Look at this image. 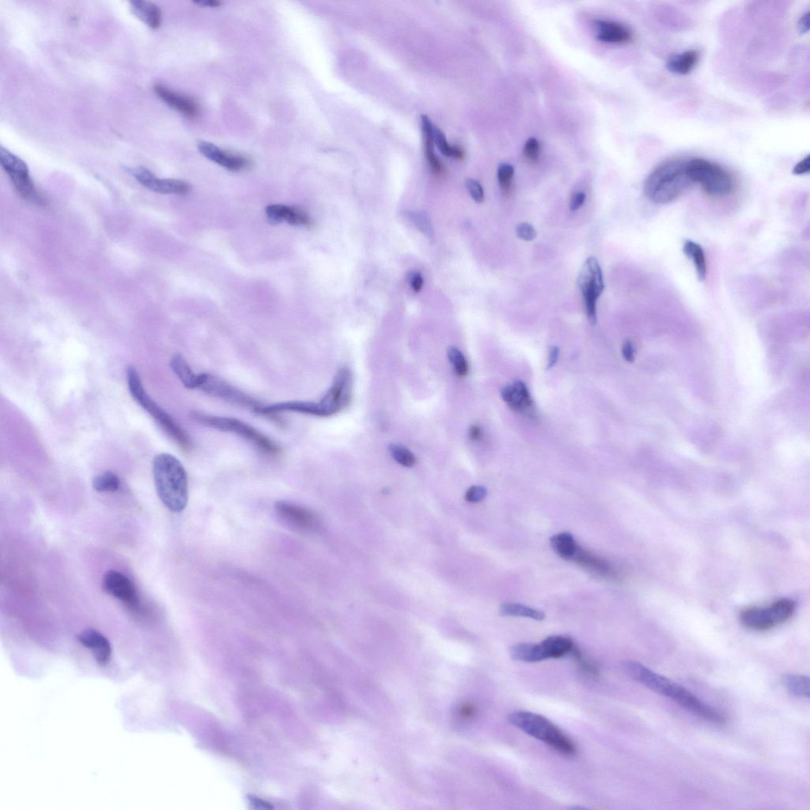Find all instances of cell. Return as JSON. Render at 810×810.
Masks as SVG:
<instances>
[{
    "label": "cell",
    "mask_w": 810,
    "mask_h": 810,
    "mask_svg": "<svg viewBox=\"0 0 810 810\" xmlns=\"http://www.w3.org/2000/svg\"><path fill=\"white\" fill-rule=\"evenodd\" d=\"M622 667L628 675L651 691L667 697L684 709L696 716L717 725L724 724L726 717L704 701H702L684 687L665 676L654 673L643 665L635 661H623Z\"/></svg>",
    "instance_id": "cell-1"
},
{
    "label": "cell",
    "mask_w": 810,
    "mask_h": 810,
    "mask_svg": "<svg viewBox=\"0 0 810 810\" xmlns=\"http://www.w3.org/2000/svg\"><path fill=\"white\" fill-rule=\"evenodd\" d=\"M352 373L349 369L342 368L337 372L330 391L319 402H286L266 405L261 413L274 415L280 413H297L320 417H329L342 411L352 399Z\"/></svg>",
    "instance_id": "cell-2"
},
{
    "label": "cell",
    "mask_w": 810,
    "mask_h": 810,
    "mask_svg": "<svg viewBox=\"0 0 810 810\" xmlns=\"http://www.w3.org/2000/svg\"><path fill=\"white\" fill-rule=\"evenodd\" d=\"M153 475L157 493L162 504L172 512H182L188 500V476L181 461L167 453L153 460Z\"/></svg>",
    "instance_id": "cell-3"
},
{
    "label": "cell",
    "mask_w": 810,
    "mask_h": 810,
    "mask_svg": "<svg viewBox=\"0 0 810 810\" xmlns=\"http://www.w3.org/2000/svg\"><path fill=\"white\" fill-rule=\"evenodd\" d=\"M687 161L672 160L661 164L644 183V193L657 204H669L679 198L694 183L686 171Z\"/></svg>",
    "instance_id": "cell-4"
},
{
    "label": "cell",
    "mask_w": 810,
    "mask_h": 810,
    "mask_svg": "<svg viewBox=\"0 0 810 810\" xmlns=\"http://www.w3.org/2000/svg\"><path fill=\"white\" fill-rule=\"evenodd\" d=\"M128 389L135 402L151 415L154 419L165 430L167 434L183 450L188 451L193 449V443L188 435L182 428L175 420L163 410L160 405L153 401L147 394L139 372L134 367H128L127 371Z\"/></svg>",
    "instance_id": "cell-5"
},
{
    "label": "cell",
    "mask_w": 810,
    "mask_h": 810,
    "mask_svg": "<svg viewBox=\"0 0 810 810\" xmlns=\"http://www.w3.org/2000/svg\"><path fill=\"white\" fill-rule=\"evenodd\" d=\"M510 724L536 739L545 742L559 752L569 757L577 753L573 741L544 716L528 711H516L508 717Z\"/></svg>",
    "instance_id": "cell-6"
},
{
    "label": "cell",
    "mask_w": 810,
    "mask_h": 810,
    "mask_svg": "<svg viewBox=\"0 0 810 810\" xmlns=\"http://www.w3.org/2000/svg\"><path fill=\"white\" fill-rule=\"evenodd\" d=\"M191 417L202 426L238 435L267 457L275 458L280 453V447L273 440L238 419L211 416L199 412H193Z\"/></svg>",
    "instance_id": "cell-7"
},
{
    "label": "cell",
    "mask_w": 810,
    "mask_h": 810,
    "mask_svg": "<svg viewBox=\"0 0 810 810\" xmlns=\"http://www.w3.org/2000/svg\"><path fill=\"white\" fill-rule=\"evenodd\" d=\"M686 171L693 183L699 184L709 196L726 197L734 188L731 174L719 164L704 160L693 158L687 161Z\"/></svg>",
    "instance_id": "cell-8"
},
{
    "label": "cell",
    "mask_w": 810,
    "mask_h": 810,
    "mask_svg": "<svg viewBox=\"0 0 810 810\" xmlns=\"http://www.w3.org/2000/svg\"><path fill=\"white\" fill-rule=\"evenodd\" d=\"M796 603L792 600L781 599L767 607H751L741 613L744 626L757 632H763L785 623L793 617Z\"/></svg>",
    "instance_id": "cell-9"
},
{
    "label": "cell",
    "mask_w": 810,
    "mask_h": 810,
    "mask_svg": "<svg viewBox=\"0 0 810 810\" xmlns=\"http://www.w3.org/2000/svg\"><path fill=\"white\" fill-rule=\"evenodd\" d=\"M0 163L11 178L20 196L33 204L45 205V199L36 188L29 176L27 163L3 147L0 148Z\"/></svg>",
    "instance_id": "cell-10"
},
{
    "label": "cell",
    "mask_w": 810,
    "mask_h": 810,
    "mask_svg": "<svg viewBox=\"0 0 810 810\" xmlns=\"http://www.w3.org/2000/svg\"><path fill=\"white\" fill-rule=\"evenodd\" d=\"M578 285L585 302L588 320L597 323V301L604 289L602 271L596 258H589L583 264L578 278Z\"/></svg>",
    "instance_id": "cell-11"
},
{
    "label": "cell",
    "mask_w": 810,
    "mask_h": 810,
    "mask_svg": "<svg viewBox=\"0 0 810 810\" xmlns=\"http://www.w3.org/2000/svg\"><path fill=\"white\" fill-rule=\"evenodd\" d=\"M198 389L210 396L252 410L256 413L261 406H263V404L250 397L249 395L240 391L238 389L221 378L212 376V374L201 373Z\"/></svg>",
    "instance_id": "cell-12"
},
{
    "label": "cell",
    "mask_w": 810,
    "mask_h": 810,
    "mask_svg": "<svg viewBox=\"0 0 810 810\" xmlns=\"http://www.w3.org/2000/svg\"><path fill=\"white\" fill-rule=\"evenodd\" d=\"M276 515L282 521L299 532H314L320 529L321 522L315 512L290 502L280 501L275 505Z\"/></svg>",
    "instance_id": "cell-13"
},
{
    "label": "cell",
    "mask_w": 810,
    "mask_h": 810,
    "mask_svg": "<svg viewBox=\"0 0 810 810\" xmlns=\"http://www.w3.org/2000/svg\"><path fill=\"white\" fill-rule=\"evenodd\" d=\"M103 588L106 593L128 608L136 609L139 604L137 591L130 578L116 571L108 572L103 578Z\"/></svg>",
    "instance_id": "cell-14"
},
{
    "label": "cell",
    "mask_w": 810,
    "mask_h": 810,
    "mask_svg": "<svg viewBox=\"0 0 810 810\" xmlns=\"http://www.w3.org/2000/svg\"><path fill=\"white\" fill-rule=\"evenodd\" d=\"M138 182L151 191L161 194L184 195L191 191L186 182L175 179H160L145 167H138L132 172Z\"/></svg>",
    "instance_id": "cell-15"
},
{
    "label": "cell",
    "mask_w": 810,
    "mask_h": 810,
    "mask_svg": "<svg viewBox=\"0 0 810 810\" xmlns=\"http://www.w3.org/2000/svg\"><path fill=\"white\" fill-rule=\"evenodd\" d=\"M198 149L208 160L218 164L230 171L238 172L250 166L248 158L240 154L225 151L208 142L199 143Z\"/></svg>",
    "instance_id": "cell-16"
},
{
    "label": "cell",
    "mask_w": 810,
    "mask_h": 810,
    "mask_svg": "<svg viewBox=\"0 0 810 810\" xmlns=\"http://www.w3.org/2000/svg\"><path fill=\"white\" fill-rule=\"evenodd\" d=\"M79 642L84 648L90 649L96 663L106 666L110 663L112 647L110 641L103 635L94 629H86L78 635Z\"/></svg>",
    "instance_id": "cell-17"
},
{
    "label": "cell",
    "mask_w": 810,
    "mask_h": 810,
    "mask_svg": "<svg viewBox=\"0 0 810 810\" xmlns=\"http://www.w3.org/2000/svg\"><path fill=\"white\" fill-rule=\"evenodd\" d=\"M266 214L271 222H286L294 225L310 227L312 224L310 214L304 208L284 204H271L266 208Z\"/></svg>",
    "instance_id": "cell-18"
},
{
    "label": "cell",
    "mask_w": 810,
    "mask_h": 810,
    "mask_svg": "<svg viewBox=\"0 0 810 810\" xmlns=\"http://www.w3.org/2000/svg\"><path fill=\"white\" fill-rule=\"evenodd\" d=\"M154 90L165 103L173 109L182 112L184 116L193 118L197 116L201 112L197 102L191 97L176 93V92L167 88V86L158 84L154 86Z\"/></svg>",
    "instance_id": "cell-19"
},
{
    "label": "cell",
    "mask_w": 810,
    "mask_h": 810,
    "mask_svg": "<svg viewBox=\"0 0 810 810\" xmlns=\"http://www.w3.org/2000/svg\"><path fill=\"white\" fill-rule=\"evenodd\" d=\"M502 400L515 412L526 413L530 411L532 406V401L526 384L517 381L511 386L502 388L501 391Z\"/></svg>",
    "instance_id": "cell-20"
},
{
    "label": "cell",
    "mask_w": 810,
    "mask_h": 810,
    "mask_svg": "<svg viewBox=\"0 0 810 810\" xmlns=\"http://www.w3.org/2000/svg\"><path fill=\"white\" fill-rule=\"evenodd\" d=\"M597 39L609 43H627L633 39V33L626 25L606 21H597Z\"/></svg>",
    "instance_id": "cell-21"
},
{
    "label": "cell",
    "mask_w": 810,
    "mask_h": 810,
    "mask_svg": "<svg viewBox=\"0 0 810 810\" xmlns=\"http://www.w3.org/2000/svg\"><path fill=\"white\" fill-rule=\"evenodd\" d=\"M421 126L424 140L425 155H426L427 161L435 175H441L443 172V165L434 153V125L428 116H421Z\"/></svg>",
    "instance_id": "cell-22"
},
{
    "label": "cell",
    "mask_w": 810,
    "mask_h": 810,
    "mask_svg": "<svg viewBox=\"0 0 810 810\" xmlns=\"http://www.w3.org/2000/svg\"><path fill=\"white\" fill-rule=\"evenodd\" d=\"M130 3L132 12L148 27L154 29L160 27L162 12L156 4L143 0H133Z\"/></svg>",
    "instance_id": "cell-23"
},
{
    "label": "cell",
    "mask_w": 810,
    "mask_h": 810,
    "mask_svg": "<svg viewBox=\"0 0 810 810\" xmlns=\"http://www.w3.org/2000/svg\"><path fill=\"white\" fill-rule=\"evenodd\" d=\"M170 366L184 387L189 389L199 388L201 373H195L181 354H175L173 356Z\"/></svg>",
    "instance_id": "cell-24"
},
{
    "label": "cell",
    "mask_w": 810,
    "mask_h": 810,
    "mask_svg": "<svg viewBox=\"0 0 810 810\" xmlns=\"http://www.w3.org/2000/svg\"><path fill=\"white\" fill-rule=\"evenodd\" d=\"M578 563V565L586 568L587 571L596 574L598 576H606L609 575L611 569L609 563L592 553L582 550L581 547L578 548L575 556L573 557L572 561Z\"/></svg>",
    "instance_id": "cell-25"
},
{
    "label": "cell",
    "mask_w": 810,
    "mask_h": 810,
    "mask_svg": "<svg viewBox=\"0 0 810 810\" xmlns=\"http://www.w3.org/2000/svg\"><path fill=\"white\" fill-rule=\"evenodd\" d=\"M699 59V53L696 50L685 51L672 56L666 64V68L672 73L687 75L695 69Z\"/></svg>",
    "instance_id": "cell-26"
},
{
    "label": "cell",
    "mask_w": 810,
    "mask_h": 810,
    "mask_svg": "<svg viewBox=\"0 0 810 810\" xmlns=\"http://www.w3.org/2000/svg\"><path fill=\"white\" fill-rule=\"evenodd\" d=\"M510 654L513 659L524 663H538L546 660L544 651L541 643H517L510 649Z\"/></svg>",
    "instance_id": "cell-27"
},
{
    "label": "cell",
    "mask_w": 810,
    "mask_h": 810,
    "mask_svg": "<svg viewBox=\"0 0 810 810\" xmlns=\"http://www.w3.org/2000/svg\"><path fill=\"white\" fill-rule=\"evenodd\" d=\"M541 644L545 650L548 659H561L565 657L575 647L572 640L561 635H554L542 641Z\"/></svg>",
    "instance_id": "cell-28"
},
{
    "label": "cell",
    "mask_w": 810,
    "mask_h": 810,
    "mask_svg": "<svg viewBox=\"0 0 810 810\" xmlns=\"http://www.w3.org/2000/svg\"><path fill=\"white\" fill-rule=\"evenodd\" d=\"M550 543L557 554L566 561H572L579 548L570 532H561L552 536Z\"/></svg>",
    "instance_id": "cell-29"
},
{
    "label": "cell",
    "mask_w": 810,
    "mask_h": 810,
    "mask_svg": "<svg viewBox=\"0 0 810 810\" xmlns=\"http://www.w3.org/2000/svg\"><path fill=\"white\" fill-rule=\"evenodd\" d=\"M684 253L694 261L697 275L700 281L705 280L707 276V262L703 248L693 241H686L684 244Z\"/></svg>",
    "instance_id": "cell-30"
},
{
    "label": "cell",
    "mask_w": 810,
    "mask_h": 810,
    "mask_svg": "<svg viewBox=\"0 0 810 810\" xmlns=\"http://www.w3.org/2000/svg\"><path fill=\"white\" fill-rule=\"evenodd\" d=\"M500 613L502 616L504 617H523L536 619L538 622H541L545 617V613L540 610L512 602L502 604Z\"/></svg>",
    "instance_id": "cell-31"
},
{
    "label": "cell",
    "mask_w": 810,
    "mask_h": 810,
    "mask_svg": "<svg viewBox=\"0 0 810 810\" xmlns=\"http://www.w3.org/2000/svg\"><path fill=\"white\" fill-rule=\"evenodd\" d=\"M783 683L787 689L794 696L800 698H809V678L807 676L785 674Z\"/></svg>",
    "instance_id": "cell-32"
},
{
    "label": "cell",
    "mask_w": 810,
    "mask_h": 810,
    "mask_svg": "<svg viewBox=\"0 0 810 810\" xmlns=\"http://www.w3.org/2000/svg\"><path fill=\"white\" fill-rule=\"evenodd\" d=\"M433 135L434 142L437 143L439 150L443 155L455 158V160H463L465 158L464 151L458 146L450 145L442 130L434 126Z\"/></svg>",
    "instance_id": "cell-33"
},
{
    "label": "cell",
    "mask_w": 810,
    "mask_h": 810,
    "mask_svg": "<svg viewBox=\"0 0 810 810\" xmlns=\"http://www.w3.org/2000/svg\"><path fill=\"white\" fill-rule=\"evenodd\" d=\"M92 485L97 492H115L120 489L121 481L116 474L107 471L97 476Z\"/></svg>",
    "instance_id": "cell-34"
},
{
    "label": "cell",
    "mask_w": 810,
    "mask_h": 810,
    "mask_svg": "<svg viewBox=\"0 0 810 810\" xmlns=\"http://www.w3.org/2000/svg\"><path fill=\"white\" fill-rule=\"evenodd\" d=\"M389 452L397 463L404 467H413L416 464V457L407 447L401 444H391L389 447Z\"/></svg>",
    "instance_id": "cell-35"
},
{
    "label": "cell",
    "mask_w": 810,
    "mask_h": 810,
    "mask_svg": "<svg viewBox=\"0 0 810 810\" xmlns=\"http://www.w3.org/2000/svg\"><path fill=\"white\" fill-rule=\"evenodd\" d=\"M447 355L449 360L452 364L454 371L458 377H465L469 373V364L463 353L458 347H450Z\"/></svg>",
    "instance_id": "cell-36"
},
{
    "label": "cell",
    "mask_w": 810,
    "mask_h": 810,
    "mask_svg": "<svg viewBox=\"0 0 810 810\" xmlns=\"http://www.w3.org/2000/svg\"><path fill=\"white\" fill-rule=\"evenodd\" d=\"M410 219H412L413 223L420 230V232L426 235L428 238H433L434 229L432 220H430L426 212L420 211L413 212L410 215Z\"/></svg>",
    "instance_id": "cell-37"
},
{
    "label": "cell",
    "mask_w": 810,
    "mask_h": 810,
    "mask_svg": "<svg viewBox=\"0 0 810 810\" xmlns=\"http://www.w3.org/2000/svg\"><path fill=\"white\" fill-rule=\"evenodd\" d=\"M514 174L515 169L510 164L504 163L499 167L498 180L502 191H509Z\"/></svg>",
    "instance_id": "cell-38"
},
{
    "label": "cell",
    "mask_w": 810,
    "mask_h": 810,
    "mask_svg": "<svg viewBox=\"0 0 810 810\" xmlns=\"http://www.w3.org/2000/svg\"><path fill=\"white\" fill-rule=\"evenodd\" d=\"M523 155H524L526 160L530 162H536L539 160L541 146L536 138H530L526 141L524 149H523Z\"/></svg>",
    "instance_id": "cell-39"
},
{
    "label": "cell",
    "mask_w": 810,
    "mask_h": 810,
    "mask_svg": "<svg viewBox=\"0 0 810 810\" xmlns=\"http://www.w3.org/2000/svg\"><path fill=\"white\" fill-rule=\"evenodd\" d=\"M466 186L471 195V198L474 199L476 203H482L484 201V188L482 187L480 182L473 178H469L466 180Z\"/></svg>",
    "instance_id": "cell-40"
},
{
    "label": "cell",
    "mask_w": 810,
    "mask_h": 810,
    "mask_svg": "<svg viewBox=\"0 0 810 810\" xmlns=\"http://www.w3.org/2000/svg\"><path fill=\"white\" fill-rule=\"evenodd\" d=\"M572 654H574V657L576 658L577 663L583 670L592 675H596L598 673L596 665L591 663V660L587 659L577 648L574 647Z\"/></svg>",
    "instance_id": "cell-41"
},
{
    "label": "cell",
    "mask_w": 810,
    "mask_h": 810,
    "mask_svg": "<svg viewBox=\"0 0 810 810\" xmlns=\"http://www.w3.org/2000/svg\"><path fill=\"white\" fill-rule=\"evenodd\" d=\"M516 234L519 238L530 242L537 237L536 229L530 223H521L517 225Z\"/></svg>",
    "instance_id": "cell-42"
},
{
    "label": "cell",
    "mask_w": 810,
    "mask_h": 810,
    "mask_svg": "<svg viewBox=\"0 0 810 810\" xmlns=\"http://www.w3.org/2000/svg\"><path fill=\"white\" fill-rule=\"evenodd\" d=\"M488 491L482 486H473L466 492L465 499L470 502H479L483 500Z\"/></svg>",
    "instance_id": "cell-43"
},
{
    "label": "cell",
    "mask_w": 810,
    "mask_h": 810,
    "mask_svg": "<svg viewBox=\"0 0 810 810\" xmlns=\"http://www.w3.org/2000/svg\"><path fill=\"white\" fill-rule=\"evenodd\" d=\"M810 171V157L807 156L802 158L801 161L798 162L793 169V173L796 175H804L808 173Z\"/></svg>",
    "instance_id": "cell-44"
},
{
    "label": "cell",
    "mask_w": 810,
    "mask_h": 810,
    "mask_svg": "<svg viewBox=\"0 0 810 810\" xmlns=\"http://www.w3.org/2000/svg\"><path fill=\"white\" fill-rule=\"evenodd\" d=\"M586 201V194L583 192H578L573 195L570 201L571 211L575 212L578 208H580Z\"/></svg>",
    "instance_id": "cell-45"
},
{
    "label": "cell",
    "mask_w": 810,
    "mask_h": 810,
    "mask_svg": "<svg viewBox=\"0 0 810 810\" xmlns=\"http://www.w3.org/2000/svg\"><path fill=\"white\" fill-rule=\"evenodd\" d=\"M424 283L423 276L419 273H413L410 275V284H411L412 289L414 291L419 292L421 291Z\"/></svg>",
    "instance_id": "cell-46"
},
{
    "label": "cell",
    "mask_w": 810,
    "mask_h": 810,
    "mask_svg": "<svg viewBox=\"0 0 810 810\" xmlns=\"http://www.w3.org/2000/svg\"><path fill=\"white\" fill-rule=\"evenodd\" d=\"M623 356L628 362L634 361V348L633 343L630 341H626L624 343L622 347Z\"/></svg>",
    "instance_id": "cell-47"
},
{
    "label": "cell",
    "mask_w": 810,
    "mask_h": 810,
    "mask_svg": "<svg viewBox=\"0 0 810 810\" xmlns=\"http://www.w3.org/2000/svg\"><path fill=\"white\" fill-rule=\"evenodd\" d=\"M798 29L802 34H806L809 30V12L805 13L798 21Z\"/></svg>",
    "instance_id": "cell-48"
},
{
    "label": "cell",
    "mask_w": 810,
    "mask_h": 810,
    "mask_svg": "<svg viewBox=\"0 0 810 810\" xmlns=\"http://www.w3.org/2000/svg\"><path fill=\"white\" fill-rule=\"evenodd\" d=\"M559 356H560V349L557 347H553L550 351L547 369H551L556 365Z\"/></svg>",
    "instance_id": "cell-49"
},
{
    "label": "cell",
    "mask_w": 810,
    "mask_h": 810,
    "mask_svg": "<svg viewBox=\"0 0 810 810\" xmlns=\"http://www.w3.org/2000/svg\"><path fill=\"white\" fill-rule=\"evenodd\" d=\"M469 438L474 441H479L482 438V430L478 425H474L469 429Z\"/></svg>",
    "instance_id": "cell-50"
},
{
    "label": "cell",
    "mask_w": 810,
    "mask_h": 810,
    "mask_svg": "<svg viewBox=\"0 0 810 810\" xmlns=\"http://www.w3.org/2000/svg\"><path fill=\"white\" fill-rule=\"evenodd\" d=\"M194 3L199 5V6L210 8H217L222 4V3L218 1V0H197V1H195Z\"/></svg>",
    "instance_id": "cell-51"
}]
</instances>
